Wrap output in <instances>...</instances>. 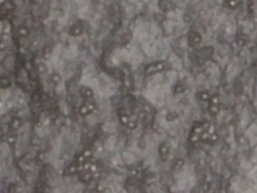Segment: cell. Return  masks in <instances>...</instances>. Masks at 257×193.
Listing matches in <instances>:
<instances>
[{"label":"cell","instance_id":"cell-1","mask_svg":"<svg viewBox=\"0 0 257 193\" xmlns=\"http://www.w3.org/2000/svg\"><path fill=\"white\" fill-rule=\"evenodd\" d=\"M218 111H219V107H218V105L212 103L211 106H210V112L212 113V114H217Z\"/></svg>","mask_w":257,"mask_h":193}]
</instances>
